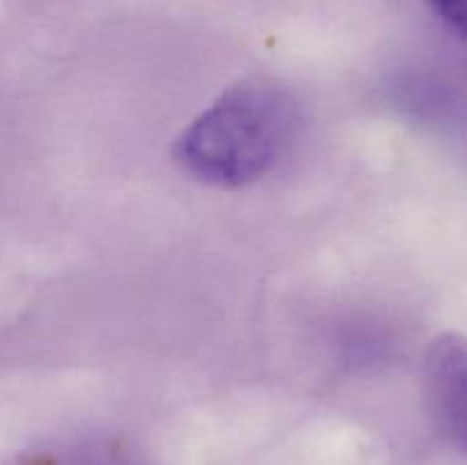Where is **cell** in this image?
Instances as JSON below:
<instances>
[{
	"mask_svg": "<svg viewBox=\"0 0 467 465\" xmlns=\"http://www.w3.org/2000/svg\"><path fill=\"white\" fill-rule=\"evenodd\" d=\"M296 123V105L278 87H233L178 137L176 158L190 176L208 185H251L285 155Z\"/></svg>",
	"mask_w": 467,
	"mask_h": 465,
	"instance_id": "6da1fadb",
	"label": "cell"
},
{
	"mask_svg": "<svg viewBox=\"0 0 467 465\" xmlns=\"http://www.w3.org/2000/svg\"><path fill=\"white\" fill-rule=\"evenodd\" d=\"M424 392L442 436L467 454V336L442 333L424 356Z\"/></svg>",
	"mask_w": 467,
	"mask_h": 465,
	"instance_id": "7a4b0ae2",
	"label": "cell"
},
{
	"mask_svg": "<svg viewBox=\"0 0 467 465\" xmlns=\"http://www.w3.org/2000/svg\"><path fill=\"white\" fill-rule=\"evenodd\" d=\"M438 16L467 44V0H429Z\"/></svg>",
	"mask_w": 467,
	"mask_h": 465,
	"instance_id": "3957f363",
	"label": "cell"
}]
</instances>
